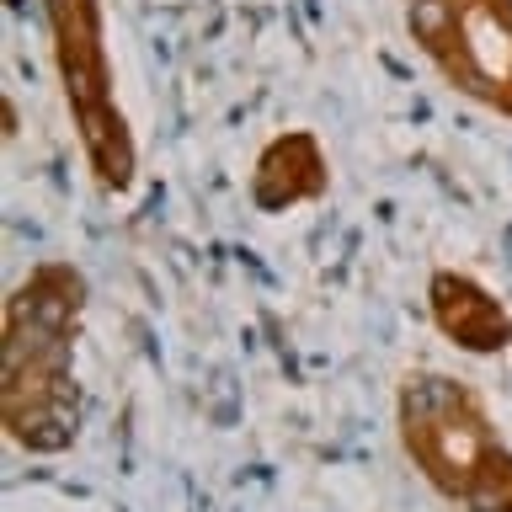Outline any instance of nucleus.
Wrapping results in <instances>:
<instances>
[{"label": "nucleus", "instance_id": "f257e3e1", "mask_svg": "<svg viewBox=\"0 0 512 512\" xmlns=\"http://www.w3.org/2000/svg\"><path fill=\"white\" fill-rule=\"evenodd\" d=\"M86 320V272L38 262L6 299V390L0 422L27 454H64L80 432L75 336Z\"/></svg>", "mask_w": 512, "mask_h": 512}, {"label": "nucleus", "instance_id": "f03ea898", "mask_svg": "<svg viewBox=\"0 0 512 512\" xmlns=\"http://www.w3.org/2000/svg\"><path fill=\"white\" fill-rule=\"evenodd\" d=\"M395 432L416 475L459 512H512V448L486 400L443 368H411L395 390Z\"/></svg>", "mask_w": 512, "mask_h": 512}, {"label": "nucleus", "instance_id": "7ed1b4c3", "mask_svg": "<svg viewBox=\"0 0 512 512\" xmlns=\"http://www.w3.org/2000/svg\"><path fill=\"white\" fill-rule=\"evenodd\" d=\"M59 43V75L75 112V134L86 150V166L102 192H128L139 171V150L128 134L123 107L112 102V75L102 54V11L96 0H43Z\"/></svg>", "mask_w": 512, "mask_h": 512}, {"label": "nucleus", "instance_id": "20e7f679", "mask_svg": "<svg viewBox=\"0 0 512 512\" xmlns=\"http://www.w3.org/2000/svg\"><path fill=\"white\" fill-rule=\"evenodd\" d=\"M406 27L459 91L512 118V0H406Z\"/></svg>", "mask_w": 512, "mask_h": 512}, {"label": "nucleus", "instance_id": "39448f33", "mask_svg": "<svg viewBox=\"0 0 512 512\" xmlns=\"http://www.w3.org/2000/svg\"><path fill=\"white\" fill-rule=\"evenodd\" d=\"M427 315L438 326V336H448L459 352L496 358V352L512 347V310L480 278H470L459 267H438L427 278Z\"/></svg>", "mask_w": 512, "mask_h": 512}, {"label": "nucleus", "instance_id": "423d86ee", "mask_svg": "<svg viewBox=\"0 0 512 512\" xmlns=\"http://www.w3.org/2000/svg\"><path fill=\"white\" fill-rule=\"evenodd\" d=\"M326 182H331V171H326L320 144L310 134H283L256 155L251 203H256V214H283V208H299V203L320 198Z\"/></svg>", "mask_w": 512, "mask_h": 512}]
</instances>
